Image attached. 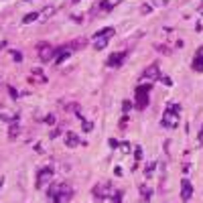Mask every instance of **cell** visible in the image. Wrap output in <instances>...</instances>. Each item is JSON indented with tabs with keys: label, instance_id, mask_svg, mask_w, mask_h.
Here are the masks:
<instances>
[{
	"label": "cell",
	"instance_id": "obj_1",
	"mask_svg": "<svg viewBox=\"0 0 203 203\" xmlns=\"http://www.w3.org/2000/svg\"><path fill=\"white\" fill-rule=\"evenodd\" d=\"M179 120H181V106L175 102H169L165 108V114H163L161 124L165 128H177L179 126Z\"/></svg>",
	"mask_w": 203,
	"mask_h": 203
},
{
	"label": "cell",
	"instance_id": "obj_2",
	"mask_svg": "<svg viewBox=\"0 0 203 203\" xmlns=\"http://www.w3.org/2000/svg\"><path fill=\"white\" fill-rule=\"evenodd\" d=\"M71 187L65 183H51L49 191H47V195H49V201L51 203H61L65 199H71Z\"/></svg>",
	"mask_w": 203,
	"mask_h": 203
},
{
	"label": "cell",
	"instance_id": "obj_3",
	"mask_svg": "<svg viewBox=\"0 0 203 203\" xmlns=\"http://www.w3.org/2000/svg\"><path fill=\"white\" fill-rule=\"evenodd\" d=\"M150 88H152L150 81H144V83H138L136 85V89H134V106L138 108V110H146V106H148Z\"/></svg>",
	"mask_w": 203,
	"mask_h": 203
},
{
	"label": "cell",
	"instance_id": "obj_4",
	"mask_svg": "<svg viewBox=\"0 0 203 203\" xmlns=\"http://www.w3.org/2000/svg\"><path fill=\"white\" fill-rule=\"evenodd\" d=\"M51 181H53V167H43V169H39V173H37L35 187H37V189H43L47 183H51Z\"/></svg>",
	"mask_w": 203,
	"mask_h": 203
},
{
	"label": "cell",
	"instance_id": "obj_5",
	"mask_svg": "<svg viewBox=\"0 0 203 203\" xmlns=\"http://www.w3.org/2000/svg\"><path fill=\"white\" fill-rule=\"evenodd\" d=\"M37 53H39V57H41V61L47 63V61H51V59L59 53V49H53V47L47 45V43H39L37 45Z\"/></svg>",
	"mask_w": 203,
	"mask_h": 203
},
{
	"label": "cell",
	"instance_id": "obj_6",
	"mask_svg": "<svg viewBox=\"0 0 203 203\" xmlns=\"http://www.w3.org/2000/svg\"><path fill=\"white\" fill-rule=\"evenodd\" d=\"M93 195H96V199H110V197L114 195V191H112V183L106 181V183L96 185V187H93Z\"/></svg>",
	"mask_w": 203,
	"mask_h": 203
},
{
	"label": "cell",
	"instance_id": "obj_7",
	"mask_svg": "<svg viewBox=\"0 0 203 203\" xmlns=\"http://www.w3.org/2000/svg\"><path fill=\"white\" fill-rule=\"evenodd\" d=\"M161 79V69H158V63H150L148 67L144 69V73H142V81H157Z\"/></svg>",
	"mask_w": 203,
	"mask_h": 203
},
{
	"label": "cell",
	"instance_id": "obj_8",
	"mask_svg": "<svg viewBox=\"0 0 203 203\" xmlns=\"http://www.w3.org/2000/svg\"><path fill=\"white\" fill-rule=\"evenodd\" d=\"M126 57H128V51H120V53H112L110 57H108V61H106V65L108 67H120L124 61H126Z\"/></svg>",
	"mask_w": 203,
	"mask_h": 203
},
{
	"label": "cell",
	"instance_id": "obj_9",
	"mask_svg": "<svg viewBox=\"0 0 203 203\" xmlns=\"http://www.w3.org/2000/svg\"><path fill=\"white\" fill-rule=\"evenodd\" d=\"M191 195H193V185H191V181H189V179H183V181H181V199H183V201H189V199H191Z\"/></svg>",
	"mask_w": 203,
	"mask_h": 203
},
{
	"label": "cell",
	"instance_id": "obj_10",
	"mask_svg": "<svg viewBox=\"0 0 203 203\" xmlns=\"http://www.w3.org/2000/svg\"><path fill=\"white\" fill-rule=\"evenodd\" d=\"M65 144L69 146V148H75V146H79V144H81V140L77 138L75 132L69 130V132H65Z\"/></svg>",
	"mask_w": 203,
	"mask_h": 203
},
{
	"label": "cell",
	"instance_id": "obj_11",
	"mask_svg": "<svg viewBox=\"0 0 203 203\" xmlns=\"http://www.w3.org/2000/svg\"><path fill=\"white\" fill-rule=\"evenodd\" d=\"M193 69L195 71H203V47H199L195 53V59H193Z\"/></svg>",
	"mask_w": 203,
	"mask_h": 203
},
{
	"label": "cell",
	"instance_id": "obj_12",
	"mask_svg": "<svg viewBox=\"0 0 203 203\" xmlns=\"http://www.w3.org/2000/svg\"><path fill=\"white\" fill-rule=\"evenodd\" d=\"M65 59H69V47H59L57 59H55V65H61Z\"/></svg>",
	"mask_w": 203,
	"mask_h": 203
},
{
	"label": "cell",
	"instance_id": "obj_13",
	"mask_svg": "<svg viewBox=\"0 0 203 203\" xmlns=\"http://www.w3.org/2000/svg\"><path fill=\"white\" fill-rule=\"evenodd\" d=\"M120 2H122V0H104V2L100 4V8H102L104 12H110L112 8H114L116 4H120Z\"/></svg>",
	"mask_w": 203,
	"mask_h": 203
},
{
	"label": "cell",
	"instance_id": "obj_14",
	"mask_svg": "<svg viewBox=\"0 0 203 203\" xmlns=\"http://www.w3.org/2000/svg\"><path fill=\"white\" fill-rule=\"evenodd\" d=\"M53 12H55V8H53V6H47V8H43V10L39 12V19H41V20H47L51 14H53Z\"/></svg>",
	"mask_w": 203,
	"mask_h": 203
},
{
	"label": "cell",
	"instance_id": "obj_15",
	"mask_svg": "<svg viewBox=\"0 0 203 203\" xmlns=\"http://www.w3.org/2000/svg\"><path fill=\"white\" fill-rule=\"evenodd\" d=\"M140 193H142V199H144V201L152 199V189H148L146 185H140Z\"/></svg>",
	"mask_w": 203,
	"mask_h": 203
},
{
	"label": "cell",
	"instance_id": "obj_16",
	"mask_svg": "<svg viewBox=\"0 0 203 203\" xmlns=\"http://www.w3.org/2000/svg\"><path fill=\"white\" fill-rule=\"evenodd\" d=\"M35 20H39V12H29V14L23 19V24H31V23H35Z\"/></svg>",
	"mask_w": 203,
	"mask_h": 203
},
{
	"label": "cell",
	"instance_id": "obj_17",
	"mask_svg": "<svg viewBox=\"0 0 203 203\" xmlns=\"http://www.w3.org/2000/svg\"><path fill=\"white\" fill-rule=\"evenodd\" d=\"M114 33H116L114 29H112V27H108V29H104V31H98V33H96V39H100V37H108V39H110Z\"/></svg>",
	"mask_w": 203,
	"mask_h": 203
},
{
	"label": "cell",
	"instance_id": "obj_18",
	"mask_svg": "<svg viewBox=\"0 0 203 203\" xmlns=\"http://www.w3.org/2000/svg\"><path fill=\"white\" fill-rule=\"evenodd\" d=\"M19 124H12V126H10V132H8V138H10V140H14V138L16 136H19Z\"/></svg>",
	"mask_w": 203,
	"mask_h": 203
},
{
	"label": "cell",
	"instance_id": "obj_19",
	"mask_svg": "<svg viewBox=\"0 0 203 203\" xmlns=\"http://www.w3.org/2000/svg\"><path fill=\"white\" fill-rule=\"evenodd\" d=\"M106 45H108V37H100V39L96 41V49H98V51H102Z\"/></svg>",
	"mask_w": 203,
	"mask_h": 203
},
{
	"label": "cell",
	"instance_id": "obj_20",
	"mask_svg": "<svg viewBox=\"0 0 203 203\" xmlns=\"http://www.w3.org/2000/svg\"><path fill=\"white\" fill-rule=\"evenodd\" d=\"M122 191H114V195H112V203H122Z\"/></svg>",
	"mask_w": 203,
	"mask_h": 203
},
{
	"label": "cell",
	"instance_id": "obj_21",
	"mask_svg": "<svg viewBox=\"0 0 203 203\" xmlns=\"http://www.w3.org/2000/svg\"><path fill=\"white\" fill-rule=\"evenodd\" d=\"M154 169H157V163H150V165L148 167H146V171H144V175H146V179H148V177L150 175H152V171Z\"/></svg>",
	"mask_w": 203,
	"mask_h": 203
},
{
	"label": "cell",
	"instance_id": "obj_22",
	"mask_svg": "<svg viewBox=\"0 0 203 203\" xmlns=\"http://www.w3.org/2000/svg\"><path fill=\"white\" fill-rule=\"evenodd\" d=\"M81 122H83V132H92V128H93L92 122H88V120H81Z\"/></svg>",
	"mask_w": 203,
	"mask_h": 203
},
{
	"label": "cell",
	"instance_id": "obj_23",
	"mask_svg": "<svg viewBox=\"0 0 203 203\" xmlns=\"http://www.w3.org/2000/svg\"><path fill=\"white\" fill-rule=\"evenodd\" d=\"M130 108H132V102L130 100H126L122 104V110H124V114H128V112H130Z\"/></svg>",
	"mask_w": 203,
	"mask_h": 203
},
{
	"label": "cell",
	"instance_id": "obj_24",
	"mask_svg": "<svg viewBox=\"0 0 203 203\" xmlns=\"http://www.w3.org/2000/svg\"><path fill=\"white\" fill-rule=\"evenodd\" d=\"M134 157H136V161H140V158H142V148H140V146H134Z\"/></svg>",
	"mask_w": 203,
	"mask_h": 203
},
{
	"label": "cell",
	"instance_id": "obj_25",
	"mask_svg": "<svg viewBox=\"0 0 203 203\" xmlns=\"http://www.w3.org/2000/svg\"><path fill=\"white\" fill-rule=\"evenodd\" d=\"M120 148H122V152H130V144H128V142H122Z\"/></svg>",
	"mask_w": 203,
	"mask_h": 203
},
{
	"label": "cell",
	"instance_id": "obj_26",
	"mask_svg": "<svg viewBox=\"0 0 203 203\" xmlns=\"http://www.w3.org/2000/svg\"><path fill=\"white\" fill-rule=\"evenodd\" d=\"M12 59H14V61H23V55L16 53V51H12Z\"/></svg>",
	"mask_w": 203,
	"mask_h": 203
},
{
	"label": "cell",
	"instance_id": "obj_27",
	"mask_svg": "<svg viewBox=\"0 0 203 203\" xmlns=\"http://www.w3.org/2000/svg\"><path fill=\"white\" fill-rule=\"evenodd\" d=\"M8 93H10L12 98H19V92H16L14 88H10V85H8Z\"/></svg>",
	"mask_w": 203,
	"mask_h": 203
},
{
	"label": "cell",
	"instance_id": "obj_28",
	"mask_svg": "<svg viewBox=\"0 0 203 203\" xmlns=\"http://www.w3.org/2000/svg\"><path fill=\"white\" fill-rule=\"evenodd\" d=\"M161 81H163V83H165V85H173L171 77H161Z\"/></svg>",
	"mask_w": 203,
	"mask_h": 203
},
{
	"label": "cell",
	"instance_id": "obj_29",
	"mask_svg": "<svg viewBox=\"0 0 203 203\" xmlns=\"http://www.w3.org/2000/svg\"><path fill=\"white\" fill-rule=\"evenodd\" d=\"M154 6H167V0H154Z\"/></svg>",
	"mask_w": 203,
	"mask_h": 203
},
{
	"label": "cell",
	"instance_id": "obj_30",
	"mask_svg": "<svg viewBox=\"0 0 203 203\" xmlns=\"http://www.w3.org/2000/svg\"><path fill=\"white\" fill-rule=\"evenodd\" d=\"M59 134H61V130H59V128H57V130H53V132H51V134H49V136H51V138H57Z\"/></svg>",
	"mask_w": 203,
	"mask_h": 203
},
{
	"label": "cell",
	"instance_id": "obj_31",
	"mask_svg": "<svg viewBox=\"0 0 203 203\" xmlns=\"http://www.w3.org/2000/svg\"><path fill=\"white\" fill-rule=\"evenodd\" d=\"M45 122H47V124H53V122H55V116H47Z\"/></svg>",
	"mask_w": 203,
	"mask_h": 203
},
{
	"label": "cell",
	"instance_id": "obj_32",
	"mask_svg": "<svg viewBox=\"0 0 203 203\" xmlns=\"http://www.w3.org/2000/svg\"><path fill=\"white\" fill-rule=\"evenodd\" d=\"M197 142H199V144H203V126H201V132H199V136H197Z\"/></svg>",
	"mask_w": 203,
	"mask_h": 203
},
{
	"label": "cell",
	"instance_id": "obj_33",
	"mask_svg": "<svg viewBox=\"0 0 203 203\" xmlns=\"http://www.w3.org/2000/svg\"><path fill=\"white\" fill-rule=\"evenodd\" d=\"M110 146H112V148H118V142H116L114 138H110Z\"/></svg>",
	"mask_w": 203,
	"mask_h": 203
},
{
	"label": "cell",
	"instance_id": "obj_34",
	"mask_svg": "<svg viewBox=\"0 0 203 203\" xmlns=\"http://www.w3.org/2000/svg\"><path fill=\"white\" fill-rule=\"evenodd\" d=\"M152 10V6H148V4H146V6H142V12H150Z\"/></svg>",
	"mask_w": 203,
	"mask_h": 203
},
{
	"label": "cell",
	"instance_id": "obj_35",
	"mask_svg": "<svg viewBox=\"0 0 203 203\" xmlns=\"http://www.w3.org/2000/svg\"><path fill=\"white\" fill-rule=\"evenodd\" d=\"M6 47V41H0V49H4Z\"/></svg>",
	"mask_w": 203,
	"mask_h": 203
},
{
	"label": "cell",
	"instance_id": "obj_36",
	"mask_svg": "<svg viewBox=\"0 0 203 203\" xmlns=\"http://www.w3.org/2000/svg\"><path fill=\"white\" fill-rule=\"evenodd\" d=\"M2 185H4V177H0V187H2Z\"/></svg>",
	"mask_w": 203,
	"mask_h": 203
},
{
	"label": "cell",
	"instance_id": "obj_37",
	"mask_svg": "<svg viewBox=\"0 0 203 203\" xmlns=\"http://www.w3.org/2000/svg\"><path fill=\"white\" fill-rule=\"evenodd\" d=\"M24 2H31V0H24Z\"/></svg>",
	"mask_w": 203,
	"mask_h": 203
}]
</instances>
